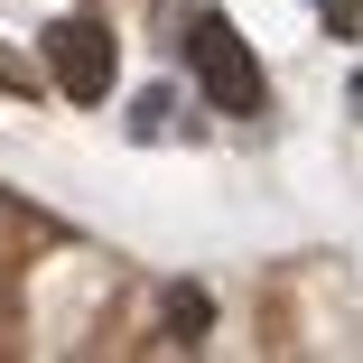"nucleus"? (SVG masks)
Returning a JSON list of instances; mask_svg holds the SVG:
<instances>
[{
	"label": "nucleus",
	"mask_w": 363,
	"mask_h": 363,
	"mask_svg": "<svg viewBox=\"0 0 363 363\" xmlns=\"http://www.w3.org/2000/svg\"><path fill=\"white\" fill-rule=\"evenodd\" d=\"M326 28H335V38H354V28H363V0H326Z\"/></svg>",
	"instance_id": "6"
},
{
	"label": "nucleus",
	"mask_w": 363,
	"mask_h": 363,
	"mask_svg": "<svg viewBox=\"0 0 363 363\" xmlns=\"http://www.w3.org/2000/svg\"><path fill=\"white\" fill-rule=\"evenodd\" d=\"M0 94H38V65H19L10 47H0Z\"/></svg>",
	"instance_id": "5"
},
{
	"label": "nucleus",
	"mask_w": 363,
	"mask_h": 363,
	"mask_svg": "<svg viewBox=\"0 0 363 363\" xmlns=\"http://www.w3.org/2000/svg\"><path fill=\"white\" fill-rule=\"evenodd\" d=\"M168 112H177L168 94H140V112H130V130H140V140H159V130H168Z\"/></svg>",
	"instance_id": "4"
},
{
	"label": "nucleus",
	"mask_w": 363,
	"mask_h": 363,
	"mask_svg": "<svg viewBox=\"0 0 363 363\" xmlns=\"http://www.w3.org/2000/svg\"><path fill=\"white\" fill-rule=\"evenodd\" d=\"M186 56H196V84H205V103L214 112H261L270 103V84H261V65H252V47H242V28L224 19V10H205L196 28H186Z\"/></svg>",
	"instance_id": "1"
},
{
	"label": "nucleus",
	"mask_w": 363,
	"mask_h": 363,
	"mask_svg": "<svg viewBox=\"0 0 363 363\" xmlns=\"http://www.w3.org/2000/svg\"><path fill=\"white\" fill-rule=\"evenodd\" d=\"M168 335H177V345L205 335V289H177V298H168Z\"/></svg>",
	"instance_id": "3"
},
{
	"label": "nucleus",
	"mask_w": 363,
	"mask_h": 363,
	"mask_svg": "<svg viewBox=\"0 0 363 363\" xmlns=\"http://www.w3.org/2000/svg\"><path fill=\"white\" fill-rule=\"evenodd\" d=\"M47 75H56V94L103 103V94H112V28L84 19V10H65V19L47 28Z\"/></svg>",
	"instance_id": "2"
}]
</instances>
